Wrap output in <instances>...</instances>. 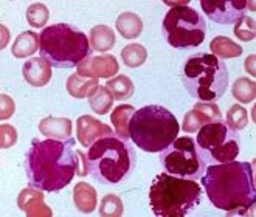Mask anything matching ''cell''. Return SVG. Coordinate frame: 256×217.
Returning a JSON list of instances; mask_svg holds the SVG:
<instances>
[{
  "instance_id": "28",
  "label": "cell",
  "mask_w": 256,
  "mask_h": 217,
  "mask_svg": "<svg viewBox=\"0 0 256 217\" xmlns=\"http://www.w3.org/2000/svg\"><path fill=\"white\" fill-rule=\"evenodd\" d=\"M254 95H256V86L254 81L248 80V78H239V80L234 81L233 84V96L240 101V102H252L254 101Z\"/></svg>"
},
{
  "instance_id": "3",
  "label": "cell",
  "mask_w": 256,
  "mask_h": 217,
  "mask_svg": "<svg viewBox=\"0 0 256 217\" xmlns=\"http://www.w3.org/2000/svg\"><path fill=\"white\" fill-rule=\"evenodd\" d=\"M180 126L177 118L166 107L149 104L134 112L129 121V138L144 152H162L174 140Z\"/></svg>"
},
{
  "instance_id": "22",
  "label": "cell",
  "mask_w": 256,
  "mask_h": 217,
  "mask_svg": "<svg viewBox=\"0 0 256 217\" xmlns=\"http://www.w3.org/2000/svg\"><path fill=\"white\" fill-rule=\"evenodd\" d=\"M116 30L124 39H135L142 34L143 31V22L142 18L135 12H123L120 14V18L116 19Z\"/></svg>"
},
{
  "instance_id": "17",
  "label": "cell",
  "mask_w": 256,
  "mask_h": 217,
  "mask_svg": "<svg viewBox=\"0 0 256 217\" xmlns=\"http://www.w3.org/2000/svg\"><path fill=\"white\" fill-rule=\"evenodd\" d=\"M39 130L52 140H68L72 135V121L68 118L47 116L39 122Z\"/></svg>"
},
{
  "instance_id": "20",
  "label": "cell",
  "mask_w": 256,
  "mask_h": 217,
  "mask_svg": "<svg viewBox=\"0 0 256 217\" xmlns=\"http://www.w3.org/2000/svg\"><path fill=\"white\" fill-rule=\"evenodd\" d=\"M98 88L96 78H86L81 74H72L67 81V90L73 98H90Z\"/></svg>"
},
{
  "instance_id": "11",
  "label": "cell",
  "mask_w": 256,
  "mask_h": 217,
  "mask_svg": "<svg viewBox=\"0 0 256 217\" xmlns=\"http://www.w3.org/2000/svg\"><path fill=\"white\" fill-rule=\"evenodd\" d=\"M246 0H202L200 6L210 19L220 25L236 24L248 10Z\"/></svg>"
},
{
  "instance_id": "2",
  "label": "cell",
  "mask_w": 256,
  "mask_h": 217,
  "mask_svg": "<svg viewBox=\"0 0 256 217\" xmlns=\"http://www.w3.org/2000/svg\"><path fill=\"white\" fill-rule=\"evenodd\" d=\"M200 180L208 200L218 210L244 214L254 206L253 164L247 162L210 164Z\"/></svg>"
},
{
  "instance_id": "15",
  "label": "cell",
  "mask_w": 256,
  "mask_h": 217,
  "mask_svg": "<svg viewBox=\"0 0 256 217\" xmlns=\"http://www.w3.org/2000/svg\"><path fill=\"white\" fill-rule=\"evenodd\" d=\"M24 80L33 87H44L52 80V66L42 58L28 59L22 67Z\"/></svg>"
},
{
  "instance_id": "24",
  "label": "cell",
  "mask_w": 256,
  "mask_h": 217,
  "mask_svg": "<svg viewBox=\"0 0 256 217\" xmlns=\"http://www.w3.org/2000/svg\"><path fill=\"white\" fill-rule=\"evenodd\" d=\"M210 48H212L213 54L219 59H233L242 54V46L225 36L214 38L212 44H210Z\"/></svg>"
},
{
  "instance_id": "13",
  "label": "cell",
  "mask_w": 256,
  "mask_h": 217,
  "mask_svg": "<svg viewBox=\"0 0 256 217\" xmlns=\"http://www.w3.org/2000/svg\"><path fill=\"white\" fill-rule=\"evenodd\" d=\"M76 135H78V142L82 146L88 148L100 138L115 136V132L112 130L110 126L98 121L96 118L90 115H82L76 121Z\"/></svg>"
},
{
  "instance_id": "14",
  "label": "cell",
  "mask_w": 256,
  "mask_h": 217,
  "mask_svg": "<svg viewBox=\"0 0 256 217\" xmlns=\"http://www.w3.org/2000/svg\"><path fill=\"white\" fill-rule=\"evenodd\" d=\"M78 74L86 78H112L118 72V62L112 54L87 58L76 66Z\"/></svg>"
},
{
  "instance_id": "30",
  "label": "cell",
  "mask_w": 256,
  "mask_h": 217,
  "mask_svg": "<svg viewBox=\"0 0 256 217\" xmlns=\"http://www.w3.org/2000/svg\"><path fill=\"white\" fill-rule=\"evenodd\" d=\"M123 214V202L115 194H108L104 196L101 204H100V216L104 217H115Z\"/></svg>"
},
{
  "instance_id": "31",
  "label": "cell",
  "mask_w": 256,
  "mask_h": 217,
  "mask_svg": "<svg viewBox=\"0 0 256 217\" xmlns=\"http://www.w3.org/2000/svg\"><path fill=\"white\" fill-rule=\"evenodd\" d=\"M228 126L234 130L244 129L248 124V114L242 106H233L230 107V110L227 112V122Z\"/></svg>"
},
{
  "instance_id": "33",
  "label": "cell",
  "mask_w": 256,
  "mask_h": 217,
  "mask_svg": "<svg viewBox=\"0 0 256 217\" xmlns=\"http://www.w3.org/2000/svg\"><path fill=\"white\" fill-rule=\"evenodd\" d=\"M18 142V130L10 124H2L0 126V149L12 148Z\"/></svg>"
},
{
  "instance_id": "7",
  "label": "cell",
  "mask_w": 256,
  "mask_h": 217,
  "mask_svg": "<svg viewBox=\"0 0 256 217\" xmlns=\"http://www.w3.org/2000/svg\"><path fill=\"white\" fill-rule=\"evenodd\" d=\"M40 58L56 68H72L92 53L87 34L70 24L44 28L39 36Z\"/></svg>"
},
{
  "instance_id": "16",
  "label": "cell",
  "mask_w": 256,
  "mask_h": 217,
  "mask_svg": "<svg viewBox=\"0 0 256 217\" xmlns=\"http://www.w3.org/2000/svg\"><path fill=\"white\" fill-rule=\"evenodd\" d=\"M18 204L22 211L28 216H52V210L44 204V196L40 191H34V188L24 190L19 196Z\"/></svg>"
},
{
  "instance_id": "9",
  "label": "cell",
  "mask_w": 256,
  "mask_h": 217,
  "mask_svg": "<svg viewBox=\"0 0 256 217\" xmlns=\"http://www.w3.org/2000/svg\"><path fill=\"white\" fill-rule=\"evenodd\" d=\"M198 144L206 164H222L238 158L240 150L239 132L224 121L210 122L198 130Z\"/></svg>"
},
{
  "instance_id": "6",
  "label": "cell",
  "mask_w": 256,
  "mask_h": 217,
  "mask_svg": "<svg viewBox=\"0 0 256 217\" xmlns=\"http://www.w3.org/2000/svg\"><path fill=\"white\" fill-rule=\"evenodd\" d=\"M88 174L104 184H120L129 177L135 166V155L128 142L116 136H104L88 146Z\"/></svg>"
},
{
  "instance_id": "18",
  "label": "cell",
  "mask_w": 256,
  "mask_h": 217,
  "mask_svg": "<svg viewBox=\"0 0 256 217\" xmlns=\"http://www.w3.org/2000/svg\"><path fill=\"white\" fill-rule=\"evenodd\" d=\"M73 202H74V206H76L81 212H84V214L94 212L98 205L95 188L84 182L76 183L74 184V190H73Z\"/></svg>"
},
{
  "instance_id": "26",
  "label": "cell",
  "mask_w": 256,
  "mask_h": 217,
  "mask_svg": "<svg viewBox=\"0 0 256 217\" xmlns=\"http://www.w3.org/2000/svg\"><path fill=\"white\" fill-rule=\"evenodd\" d=\"M90 107L92 110L98 115H106L109 114V110L112 108L114 104V98L110 95V92L106 87H101L98 86V88L94 92V95L88 98Z\"/></svg>"
},
{
  "instance_id": "35",
  "label": "cell",
  "mask_w": 256,
  "mask_h": 217,
  "mask_svg": "<svg viewBox=\"0 0 256 217\" xmlns=\"http://www.w3.org/2000/svg\"><path fill=\"white\" fill-rule=\"evenodd\" d=\"M10 42V30L0 24V50H4Z\"/></svg>"
},
{
  "instance_id": "4",
  "label": "cell",
  "mask_w": 256,
  "mask_h": 217,
  "mask_svg": "<svg viewBox=\"0 0 256 217\" xmlns=\"http://www.w3.org/2000/svg\"><path fill=\"white\" fill-rule=\"evenodd\" d=\"M202 188L196 180L158 174L149 188V204L156 216L184 217L200 204Z\"/></svg>"
},
{
  "instance_id": "8",
  "label": "cell",
  "mask_w": 256,
  "mask_h": 217,
  "mask_svg": "<svg viewBox=\"0 0 256 217\" xmlns=\"http://www.w3.org/2000/svg\"><path fill=\"white\" fill-rule=\"evenodd\" d=\"M166 39L174 48H192L205 40L206 22L204 16L186 4H174L163 19Z\"/></svg>"
},
{
  "instance_id": "25",
  "label": "cell",
  "mask_w": 256,
  "mask_h": 217,
  "mask_svg": "<svg viewBox=\"0 0 256 217\" xmlns=\"http://www.w3.org/2000/svg\"><path fill=\"white\" fill-rule=\"evenodd\" d=\"M106 88L110 92V95L116 101L129 100L134 95V84L128 76H115L106 82Z\"/></svg>"
},
{
  "instance_id": "1",
  "label": "cell",
  "mask_w": 256,
  "mask_h": 217,
  "mask_svg": "<svg viewBox=\"0 0 256 217\" xmlns=\"http://www.w3.org/2000/svg\"><path fill=\"white\" fill-rule=\"evenodd\" d=\"M73 146V138L33 140L25 157L30 186L39 191L58 192L72 183L74 176H87V166L80 164L84 154Z\"/></svg>"
},
{
  "instance_id": "5",
  "label": "cell",
  "mask_w": 256,
  "mask_h": 217,
  "mask_svg": "<svg viewBox=\"0 0 256 217\" xmlns=\"http://www.w3.org/2000/svg\"><path fill=\"white\" fill-rule=\"evenodd\" d=\"M182 84L196 100L214 102L225 95L228 87L227 64L214 54L196 53L184 64Z\"/></svg>"
},
{
  "instance_id": "34",
  "label": "cell",
  "mask_w": 256,
  "mask_h": 217,
  "mask_svg": "<svg viewBox=\"0 0 256 217\" xmlns=\"http://www.w3.org/2000/svg\"><path fill=\"white\" fill-rule=\"evenodd\" d=\"M16 112V104L8 95H0V121L10 120Z\"/></svg>"
},
{
  "instance_id": "10",
  "label": "cell",
  "mask_w": 256,
  "mask_h": 217,
  "mask_svg": "<svg viewBox=\"0 0 256 217\" xmlns=\"http://www.w3.org/2000/svg\"><path fill=\"white\" fill-rule=\"evenodd\" d=\"M160 163L166 174L190 180L202 178L206 169L196 140L191 136L176 138L166 149L160 152Z\"/></svg>"
},
{
  "instance_id": "19",
  "label": "cell",
  "mask_w": 256,
  "mask_h": 217,
  "mask_svg": "<svg viewBox=\"0 0 256 217\" xmlns=\"http://www.w3.org/2000/svg\"><path fill=\"white\" fill-rule=\"evenodd\" d=\"M135 112V108L130 104H122L114 108L110 121L114 124V132L116 138L128 142L129 140V121Z\"/></svg>"
},
{
  "instance_id": "27",
  "label": "cell",
  "mask_w": 256,
  "mask_h": 217,
  "mask_svg": "<svg viewBox=\"0 0 256 217\" xmlns=\"http://www.w3.org/2000/svg\"><path fill=\"white\" fill-rule=\"evenodd\" d=\"M122 58L128 67L137 68L146 62L148 52L142 44H129L122 50Z\"/></svg>"
},
{
  "instance_id": "23",
  "label": "cell",
  "mask_w": 256,
  "mask_h": 217,
  "mask_svg": "<svg viewBox=\"0 0 256 217\" xmlns=\"http://www.w3.org/2000/svg\"><path fill=\"white\" fill-rule=\"evenodd\" d=\"M39 50V36L33 31H24L11 46V53L14 58H28Z\"/></svg>"
},
{
  "instance_id": "29",
  "label": "cell",
  "mask_w": 256,
  "mask_h": 217,
  "mask_svg": "<svg viewBox=\"0 0 256 217\" xmlns=\"http://www.w3.org/2000/svg\"><path fill=\"white\" fill-rule=\"evenodd\" d=\"M48 18H50V12L47 6L42 4H33L26 10V20L33 28H42L47 24Z\"/></svg>"
},
{
  "instance_id": "32",
  "label": "cell",
  "mask_w": 256,
  "mask_h": 217,
  "mask_svg": "<svg viewBox=\"0 0 256 217\" xmlns=\"http://www.w3.org/2000/svg\"><path fill=\"white\" fill-rule=\"evenodd\" d=\"M234 34L244 42L253 40L254 39V19L248 18V16H244L236 22L234 26Z\"/></svg>"
},
{
  "instance_id": "21",
  "label": "cell",
  "mask_w": 256,
  "mask_h": 217,
  "mask_svg": "<svg viewBox=\"0 0 256 217\" xmlns=\"http://www.w3.org/2000/svg\"><path fill=\"white\" fill-rule=\"evenodd\" d=\"M88 42H90V48L92 50H95L98 53L108 52L115 45V33L108 25L94 26L92 30H90Z\"/></svg>"
},
{
  "instance_id": "12",
  "label": "cell",
  "mask_w": 256,
  "mask_h": 217,
  "mask_svg": "<svg viewBox=\"0 0 256 217\" xmlns=\"http://www.w3.org/2000/svg\"><path fill=\"white\" fill-rule=\"evenodd\" d=\"M222 121V114L214 102H198L192 110L188 112L184 118V130L188 134L198 132L202 126L210 122Z\"/></svg>"
}]
</instances>
